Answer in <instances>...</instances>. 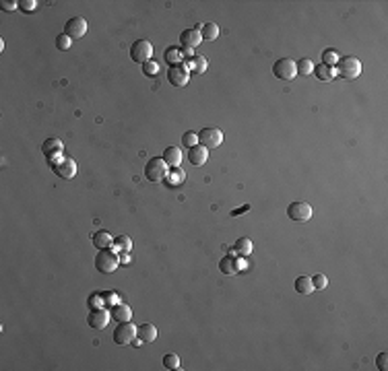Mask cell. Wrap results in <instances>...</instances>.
Masks as SVG:
<instances>
[{"label":"cell","mask_w":388,"mask_h":371,"mask_svg":"<svg viewBox=\"0 0 388 371\" xmlns=\"http://www.w3.org/2000/svg\"><path fill=\"white\" fill-rule=\"evenodd\" d=\"M298 64V74H312L314 73V62L310 60V58H302L300 62H296Z\"/></svg>","instance_id":"28"},{"label":"cell","mask_w":388,"mask_h":371,"mask_svg":"<svg viewBox=\"0 0 388 371\" xmlns=\"http://www.w3.org/2000/svg\"><path fill=\"white\" fill-rule=\"evenodd\" d=\"M143 73H145L147 76H155V74L159 73V64H157L155 60H147V62L143 64Z\"/></svg>","instance_id":"32"},{"label":"cell","mask_w":388,"mask_h":371,"mask_svg":"<svg viewBox=\"0 0 388 371\" xmlns=\"http://www.w3.org/2000/svg\"><path fill=\"white\" fill-rule=\"evenodd\" d=\"M70 43H73V39H70L66 33H60V36L56 37V48H58V50H68Z\"/></svg>","instance_id":"33"},{"label":"cell","mask_w":388,"mask_h":371,"mask_svg":"<svg viewBox=\"0 0 388 371\" xmlns=\"http://www.w3.org/2000/svg\"><path fill=\"white\" fill-rule=\"evenodd\" d=\"M54 171H56L60 178L70 180V178H75V173H77V163H75L73 159H64V157H62L60 163L54 165Z\"/></svg>","instance_id":"14"},{"label":"cell","mask_w":388,"mask_h":371,"mask_svg":"<svg viewBox=\"0 0 388 371\" xmlns=\"http://www.w3.org/2000/svg\"><path fill=\"white\" fill-rule=\"evenodd\" d=\"M19 8L25 10V13H31V10L38 8V0H21V2H19Z\"/></svg>","instance_id":"36"},{"label":"cell","mask_w":388,"mask_h":371,"mask_svg":"<svg viewBox=\"0 0 388 371\" xmlns=\"http://www.w3.org/2000/svg\"><path fill=\"white\" fill-rule=\"evenodd\" d=\"M198 31H201V36H203V39H217L219 37V25L217 23H213V21H209V23H203V25H198L196 27Z\"/></svg>","instance_id":"20"},{"label":"cell","mask_w":388,"mask_h":371,"mask_svg":"<svg viewBox=\"0 0 388 371\" xmlns=\"http://www.w3.org/2000/svg\"><path fill=\"white\" fill-rule=\"evenodd\" d=\"M163 367H166V369H180V357L173 355V353L166 355V357H163Z\"/></svg>","instance_id":"30"},{"label":"cell","mask_w":388,"mask_h":371,"mask_svg":"<svg viewBox=\"0 0 388 371\" xmlns=\"http://www.w3.org/2000/svg\"><path fill=\"white\" fill-rule=\"evenodd\" d=\"M93 246H95L97 250H108V248H112L114 246V237H112V233L110 231H97L95 235H93Z\"/></svg>","instance_id":"15"},{"label":"cell","mask_w":388,"mask_h":371,"mask_svg":"<svg viewBox=\"0 0 388 371\" xmlns=\"http://www.w3.org/2000/svg\"><path fill=\"white\" fill-rule=\"evenodd\" d=\"M101 303H105V301H103V295H91V297H89V305H91V309H99Z\"/></svg>","instance_id":"38"},{"label":"cell","mask_w":388,"mask_h":371,"mask_svg":"<svg viewBox=\"0 0 388 371\" xmlns=\"http://www.w3.org/2000/svg\"><path fill=\"white\" fill-rule=\"evenodd\" d=\"M136 326L132 322H120L118 324V328L114 330V342L116 344H120V346H124V344H130L134 338H136Z\"/></svg>","instance_id":"6"},{"label":"cell","mask_w":388,"mask_h":371,"mask_svg":"<svg viewBox=\"0 0 388 371\" xmlns=\"http://www.w3.org/2000/svg\"><path fill=\"white\" fill-rule=\"evenodd\" d=\"M114 246L118 248L120 252H130L132 250V239L128 237V235H120V237L114 239Z\"/></svg>","instance_id":"29"},{"label":"cell","mask_w":388,"mask_h":371,"mask_svg":"<svg viewBox=\"0 0 388 371\" xmlns=\"http://www.w3.org/2000/svg\"><path fill=\"white\" fill-rule=\"evenodd\" d=\"M182 141H184V145H186L188 148H192V147L198 145V134H196V132H186Z\"/></svg>","instance_id":"34"},{"label":"cell","mask_w":388,"mask_h":371,"mask_svg":"<svg viewBox=\"0 0 388 371\" xmlns=\"http://www.w3.org/2000/svg\"><path fill=\"white\" fill-rule=\"evenodd\" d=\"M0 6H2V10H15L19 6V2H6V0H2L0 2Z\"/></svg>","instance_id":"40"},{"label":"cell","mask_w":388,"mask_h":371,"mask_svg":"<svg viewBox=\"0 0 388 371\" xmlns=\"http://www.w3.org/2000/svg\"><path fill=\"white\" fill-rule=\"evenodd\" d=\"M337 60H339V54H337L335 50H324V54H322V64L333 66V64H337Z\"/></svg>","instance_id":"31"},{"label":"cell","mask_w":388,"mask_h":371,"mask_svg":"<svg viewBox=\"0 0 388 371\" xmlns=\"http://www.w3.org/2000/svg\"><path fill=\"white\" fill-rule=\"evenodd\" d=\"M201 41H203V36H201V31H198L196 27L182 31V36H180L182 50H194V48H196V45L201 43Z\"/></svg>","instance_id":"11"},{"label":"cell","mask_w":388,"mask_h":371,"mask_svg":"<svg viewBox=\"0 0 388 371\" xmlns=\"http://www.w3.org/2000/svg\"><path fill=\"white\" fill-rule=\"evenodd\" d=\"M252 250H254L252 239H248V237H240V239L236 241V246H233V252H238L240 256H250Z\"/></svg>","instance_id":"23"},{"label":"cell","mask_w":388,"mask_h":371,"mask_svg":"<svg viewBox=\"0 0 388 371\" xmlns=\"http://www.w3.org/2000/svg\"><path fill=\"white\" fill-rule=\"evenodd\" d=\"M219 268H221V272L223 274H236L238 270H240V266H236V262H233L231 258H223L221 260V264H219Z\"/></svg>","instance_id":"27"},{"label":"cell","mask_w":388,"mask_h":371,"mask_svg":"<svg viewBox=\"0 0 388 371\" xmlns=\"http://www.w3.org/2000/svg\"><path fill=\"white\" fill-rule=\"evenodd\" d=\"M198 143L205 148H217L223 143V132L219 128H205L198 132Z\"/></svg>","instance_id":"9"},{"label":"cell","mask_w":388,"mask_h":371,"mask_svg":"<svg viewBox=\"0 0 388 371\" xmlns=\"http://www.w3.org/2000/svg\"><path fill=\"white\" fill-rule=\"evenodd\" d=\"M112 318L116 322H130L132 320V309L128 307L126 303H116L112 307Z\"/></svg>","instance_id":"17"},{"label":"cell","mask_w":388,"mask_h":371,"mask_svg":"<svg viewBox=\"0 0 388 371\" xmlns=\"http://www.w3.org/2000/svg\"><path fill=\"white\" fill-rule=\"evenodd\" d=\"M182 58H184L182 48H168V52H166V60L170 62V66H178V64H182Z\"/></svg>","instance_id":"26"},{"label":"cell","mask_w":388,"mask_h":371,"mask_svg":"<svg viewBox=\"0 0 388 371\" xmlns=\"http://www.w3.org/2000/svg\"><path fill=\"white\" fill-rule=\"evenodd\" d=\"M118 264H120V260H118V256H116V252L101 250L97 256H95V268L99 272L110 274V272H114L116 268H118Z\"/></svg>","instance_id":"5"},{"label":"cell","mask_w":388,"mask_h":371,"mask_svg":"<svg viewBox=\"0 0 388 371\" xmlns=\"http://www.w3.org/2000/svg\"><path fill=\"white\" fill-rule=\"evenodd\" d=\"M312 285H314V289H326L328 278L324 274H314L312 276Z\"/></svg>","instance_id":"35"},{"label":"cell","mask_w":388,"mask_h":371,"mask_svg":"<svg viewBox=\"0 0 388 371\" xmlns=\"http://www.w3.org/2000/svg\"><path fill=\"white\" fill-rule=\"evenodd\" d=\"M337 73L347 80H353L361 74V62L355 56H343L337 60Z\"/></svg>","instance_id":"1"},{"label":"cell","mask_w":388,"mask_h":371,"mask_svg":"<svg viewBox=\"0 0 388 371\" xmlns=\"http://www.w3.org/2000/svg\"><path fill=\"white\" fill-rule=\"evenodd\" d=\"M161 159L168 163V167H180V163H182V150L178 147H168Z\"/></svg>","instance_id":"16"},{"label":"cell","mask_w":388,"mask_h":371,"mask_svg":"<svg viewBox=\"0 0 388 371\" xmlns=\"http://www.w3.org/2000/svg\"><path fill=\"white\" fill-rule=\"evenodd\" d=\"M168 173H170L168 163L161 157H151L147 161V165H145V178L149 182H155V184L157 182H163V180L168 178Z\"/></svg>","instance_id":"2"},{"label":"cell","mask_w":388,"mask_h":371,"mask_svg":"<svg viewBox=\"0 0 388 371\" xmlns=\"http://www.w3.org/2000/svg\"><path fill=\"white\" fill-rule=\"evenodd\" d=\"M207 159H209V148H205L203 145H196L192 148H188V161H190L192 165L201 167V165L207 163Z\"/></svg>","instance_id":"13"},{"label":"cell","mask_w":388,"mask_h":371,"mask_svg":"<svg viewBox=\"0 0 388 371\" xmlns=\"http://www.w3.org/2000/svg\"><path fill=\"white\" fill-rule=\"evenodd\" d=\"M103 295V299H105V303H108V305H116V303H120V301H118V295H116V293H112V291H108V293H101Z\"/></svg>","instance_id":"39"},{"label":"cell","mask_w":388,"mask_h":371,"mask_svg":"<svg viewBox=\"0 0 388 371\" xmlns=\"http://www.w3.org/2000/svg\"><path fill=\"white\" fill-rule=\"evenodd\" d=\"M314 74L318 80H322V83H328V80H333L337 71L333 66H326V64H320V66H314Z\"/></svg>","instance_id":"21"},{"label":"cell","mask_w":388,"mask_h":371,"mask_svg":"<svg viewBox=\"0 0 388 371\" xmlns=\"http://www.w3.org/2000/svg\"><path fill=\"white\" fill-rule=\"evenodd\" d=\"M151 54H153V45L147 39H136L130 45V58H132L134 62L145 64L147 60H151Z\"/></svg>","instance_id":"7"},{"label":"cell","mask_w":388,"mask_h":371,"mask_svg":"<svg viewBox=\"0 0 388 371\" xmlns=\"http://www.w3.org/2000/svg\"><path fill=\"white\" fill-rule=\"evenodd\" d=\"M110 318H112L110 311H105L101 307L99 309H93L91 314H89V326L95 328V330H103L110 324Z\"/></svg>","instance_id":"12"},{"label":"cell","mask_w":388,"mask_h":371,"mask_svg":"<svg viewBox=\"0 0 388 371\" xmlns=\"http://www.w3.org/2000/svg\"><path fill=\"white\" fill-rule=\"evenodd\" d=\"M296 291L302 295H310L314 291V285H312V278L310 276H298L296 278Z\"/></svg>","instance_id":"22"},{"label":"cell","mask_w":388,"mask_h":371,"mask_svg":"<svg viewBox=\"0 0 388 371\" xmlns=\"http://www.w3.org/2000/svg\"><path fill=\"white\" fill-rule=\"evenodd\" d=\"M64 148L62 141H58V138H48L43 145H42V150L45 155H52V153H60V150Z\"/></svg>","instance_id":"24"},{"label":"cell","mask_w":388,"mask_h":371,"mask_svg":"<svg viewBox=\"0 0 388 371\" xmlns=\"http://www.w3.org/2000/svg\"><path fill=\"white\" fill-rule=\"evenodd\" d=\"M273 73L281 80H293V78L298 76V64L293 62L291 58H281V60L275 62Z\"/></svg>","instance_id":"4"},{"label":"cell","mask_w":388,"mask_h":371,"mask_svg":"<svg viewBox=\"0 0 388 371\" xmlns=\"http://www.w3.org/2000/svg\"><path fill=\"white\" fill-rule=\"evenodd\" d=\"M64 33H66L70 39H81V37H85V33H87V21H85L83 17H73V19H68L66 25H64Z\"/></svg>","instance_id":"8"},{"label":"cell","mask_w":388,"mask_h":371,"mask_svg":"<svg viewBox=\"0 0 388 371\" xmlns=\"http://www.w3.org/2000/svg\"><path fill=\"white\" fill-rule=\"evenodd\" d=\"M136 336H138V342H153L157 338V328L153 324H143V326H138Z\"/></svg>","instance_id":"18"},{"label":"cell","mask_w":388,"mask_h":371,"mask_svg":"<svg viewBox=\"0 0 388 371\" xmlns=\"http://www.w3.org/2000/svg\"><path fill=\"white\" fill-rule=\"evenodd\" d=\"M188 71H194L196 74H203L205 71H207V66H209V62H207V58L205 56H201V54H194L192 58H190V62L188 64H184Z\"/></svg>","instance_id":"19"},{"label":"cell","mask_w":388,"mask_h":371,"mask_svg":"<svg viewBox=\"0 0 388 371\" xmlns=\"http://www.w3.org/2000/svg\"><path fill=\"white\" fill-rule=\"evenodd\" d=\"M246 211H250V204H246V206L238 208V211H233V213H231V217H238V215H242V213H246Z\"/></svg>","instance_id":"41"},{"label":"cell","mask_w":388,"mask_h":371,"mask_svg":"<svg viewBox=\"0 0 388 371\" xmlns=\"http://www.w3.org/2000/svg\"><path fill=\"white\" fill-rule=\"evenodd\" d=\"M168 80L172 87H186L188 80H190V73H188V68L184 64H178V66H170L168 71Z\"/></svg>","instance_id":"10"},{"label":"cell","mask_w":388,"mask_h":371,"mask_svg":"<svg viewBox=\"0 0 388 371\" xmlns=\"http://www.w3.org/2000/svg\"><path fill=\"white\" fill-rule=\"evenodd\" d=\"M166 180H168L170 186H182L184 180H186V173H184V169H180V167H173V169L168 173Z\"/></svg>","instance_id":"25"},{"label":"cell","mask_w":388,"mask_h":371,"mask_svg":"<svg viewBox=\"0 0 388 371\" xmlns=\"http://www.w3.org/2000/svg\"><path fill=\"white\" fill-rule=\"evenodd\" d=\"M312 215H314L312 206H310L308 202H303V200L291 202V204L287 206V217L291 219V221H296V223H305V221H310Z\"/></svg>","instance_id":"3"},{"label":"cell","mask_w":388,"mask_h":371,"mask_svg":"<svg viewBox=\"0 0 388 371\" xmlns=\"http://www.w3.org/2000/svg\"><path fill=\"white\" fill-rule=\"evenodd\" d=\"M376 367H378L380 371L388 369V353H380L378 357H376Z\"/></svg>","instance_id":"37"}]
</instances>
